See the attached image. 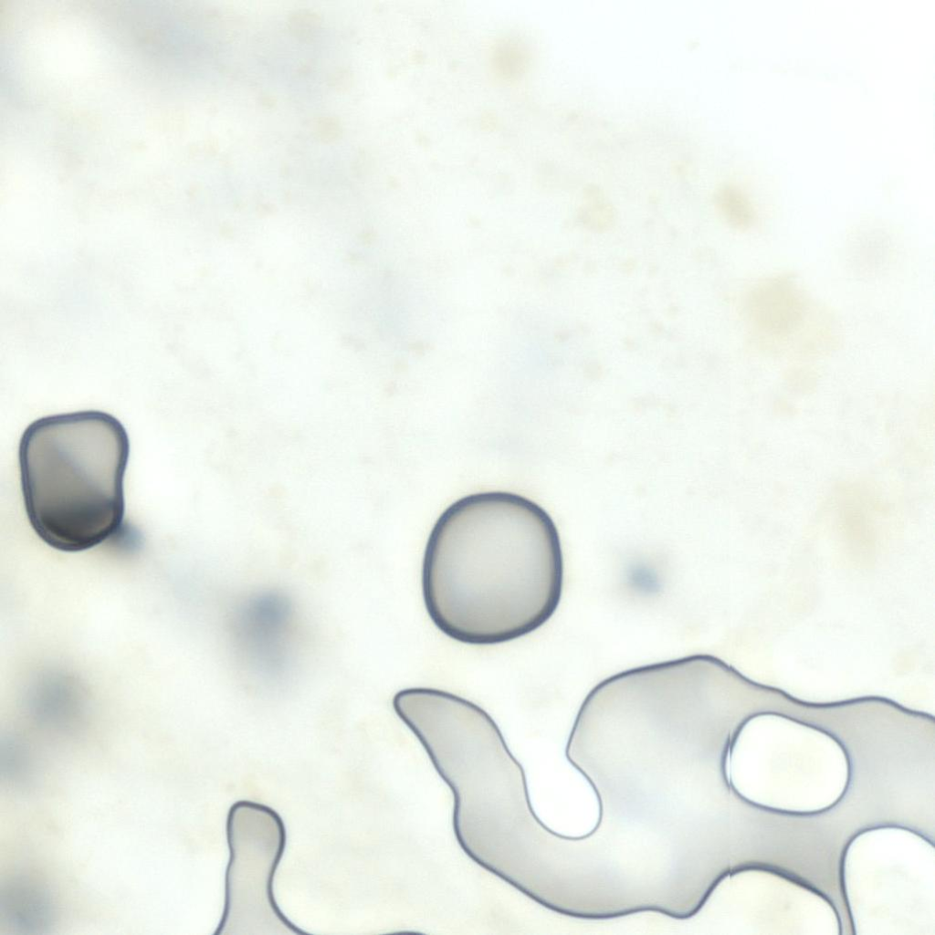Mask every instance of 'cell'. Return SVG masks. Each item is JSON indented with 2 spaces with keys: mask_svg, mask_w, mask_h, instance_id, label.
Returning a JSON list of instances; mask_svg holds the SVG:
<instances>
[{
  "mask_svg": "<svg viewBox=\"0 0 935 935\" xmlns=\"http://www.w3.org/2000/svg\"><path fill=\"white\" fill-rule=\"evenodd\" d=\"M422 594L448 637L486 646L518 639L556 611L563 584L557 528L545 510L508 491L465 496L438 517L422 563Z\"/></svg>",
  "mask_w": 935,
  "mask_h": 935,
  "instance_id": "cell-1",
  "label": "cell"
},
{
  "mask_svg": "<svg viewBox=\"0 0 935 935\" xmlns=\"http://www.w3.org/2000/svg\"><path fill=\"white\" fill-rule=\"evenodd\" d=\"M229 859L225 903L215 935H303L280 910L273 880L287 834L280 815L259 803L240 800L226 823Z\"/></svg>",
  "mask_w": 935,
  "mask_h": 935,
  "instance_id": "cell-3",
  "label": "cell"
},
{
  "mask_svg": "<svg viewBox=\"0 0 935 935\" xmlns=\"http://www.w3.org/2000/svg\"><path fill=\"white\" fill-rule=\"evenodd\" d=\"M130 442L122 424L97 410L41 417L18 447L26 516L48 546L78 552L119 533L125 515Z\"/></svg>",
  "mask_w": 935,
  "mask_h": 935,
  "instance_id": "cell-2",
  "label": "cell"
}]
</instances>
